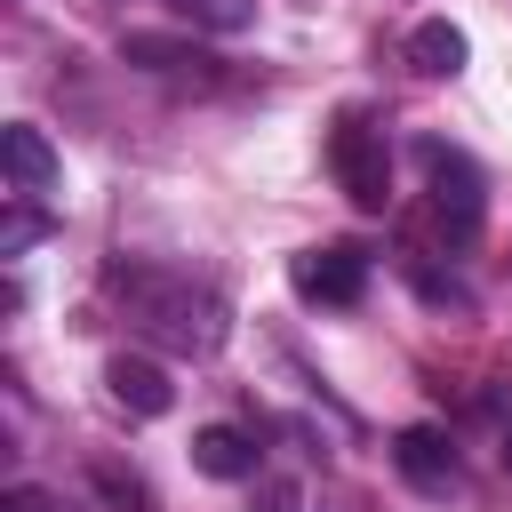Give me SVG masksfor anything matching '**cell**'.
Returning <instances> with one entry per match:
<instances>
[{"label":"cell","mask_w":512,"mask_h":512,"mask_svg":"<svg viewBox=\"0 0 512 512\" xmlns=\"http://www.w3.org/2000/svg\"><path fill=\"white\" fill-rule=\"evenodd\" d=\"M8 512H56V504H48L40 488H16V496H8Z\"/></svg>","instance_id":"4fadbf2b"},{"label":"cell","mask_w":512,"mask_h":512,"mask_svg":"<svg viewBox=\"0 0 512 512\" xmlns=\"http://www.w3.org/2000/svg\"><path fill=\"white\" fill-rule=\"evenodd\" d=\"M128 64H144V72H192V80H216V56H200V48H184V40H152V32H128V48H120Z\"/></svg>","instance_id":"30bf717a"},{"label":"cell","mask_w":512,"mask_h":512,"mask_svg":"<svg viewBox=\"0 0 512 512\" xmlns=\"http://www.w3.org/2000/svg\"><path fill=\"white\" fill-rule=\"evenodd\" d=\"M104 384H112V400H120L128 416H168V400H176V384H168L152 360H136V352H120V360L104 368Z\"/></svg>","instance_id":"ba28073f"},{"label":"cell","mask_w":512,"mask_h":512,"mask_svg":"<svg viewBox=\"0 0 512 512\" xmlns=\"http://www.w3.org/2000/svg\"><path fill=\"white\" fill-rule=\"evenodd\" d=\"M104 288L128 304L136 336H152V344L176 352V360H208V352L224 344V296H216L208 280H192V272H168V264H112Z\"/></svg>","instance_id":"6da1fadb"},{"label":"cell","mask_w":512,"mask_h":512,"mask_svg":"<svg viewBox=\"0 0 512 512\" xmlns=\"http://www.w3.org/2000/svg\"><path fill=\"white\" fill-rule=\"evenodd\" d=\"M264 512H296V488L288 480H264Z\"/></svg>","instance_id":"7c38bea8"},{"label":"cell","mask_w":512,"mask_h":512,"mask_svg":"<svg viewBox=\"0 0 512 512\" xmlns=\"http://www.w3.org/2000/svg\"><path fill=\"white\" fill-rule=\"evenodd\" d=\"M392 464H400V480L424 488V496H448V488H456V448H448L432 424H408L400 448H392Z\"/></svg>","instance_id":"8992f818"},{"label":"cell","mask_w":512,"mask_h":512,"mask_svg":"<svg viewBox=\"0 0 512 512\" xmlns=\"http://www.w3.org/2000/svg\"><path fill=\"white\" fill-rule=\"evenodd\" d=\"M168 8L200 32H248L256 24V0H168Z\"/></svg>","instance_id":"8fae6325"},{"label":"cell","mask_w":512,"mask_h":512,"mask_svg":"<svg viewBox=\"0 0 512 512\" xmlns=\"http://www.w3.org/2000/svg\"><path fill=\"white\" fill-rule=\"evenodd\" d=\"M424 168H432V224L464 248V240L480 232V176H472V160L448 152V144H424Z\"/></svg>","instance_id":"3957f363"},{"label":"cell","mask_w":512,"mask_h":512,"mask_svg":"<svg viewBox=\"0 0 512 512\" xmlns=\"http://www.w3.org/2000/svg\"><path fill=\"white\" fill-rule=\"evenodd\" d=\"M192 464H200L208 480H256L264 448H256L240 424H200V432H192Z\"/></svg>","instance_id":"52a82bcc"},{"label":"cell","mask_w":512,"mask_h":512,"mask_svg":"<svg viewBox=\"0 0 512 512\" xmlns=\"http://www.w3.org/2000/svg\"><path fill=\"white\" fill-rule=\"evenodd\" d=\"M288 280H296L304 304H360V288H368V256L344 248V240H328V248H304V256L288 264Z\"/></svg>","instance_id":"277c9868"},{"label":"cell","mask_w":512,"mask_h":512,"mask_svg":"<svg viewBox=\"0 0 512 512\" xmlns=\"http://www.w3.org/2000/svg\"><path fill=\"white\" fill-rule=\"evenodd\" d=\"M496 456H504V472H512V424H504V448H496Z\"/></svg>","instance_id":"5bb4252c"},{"label":"cell","mask_w":512,"mask_h":512,"mask_svg":"<svg viewBox=\"0 0 512 512\" xmlns=\"http://www.w3.org/2000/svg\"><path fill=\"white\" fill-rule=\"evenodd\" d=\"M0 168H8V192H16V200H40V192L56 184V144H48L32 120H16V128L0 136Z\"/></svg>","instance_id":"5b68a950"},{"label":"cell","mask_w":512,"mask_h":512,"mask_svg":"<svg viewBox=\"0 0 512 512\" xmlns=\"http://www.w3.org/2000/svg\"><path fill=\"white\" fill-rule=\"evenodd\" d=\"M408 64H416L424 80H448V72H464V32H456L448 16H424V24L408 32Z\"/></svg>","instance_id":"9c48e42d"},{"label":"cell","mask_w":512,"mask_h":512,"mask_svg":"<svg viewBox=\"0 0 512 512\" xmlns=\"http://www.w3.org/2000/svg\"><path fill=\"white\" fill-rule=\"evenodd\" d=\"M328 168H336V184H344V200L352 208H384L392 200V152H384V128L376 120H360V112H344L336 120V136H328Z\"/></svg>","instance_id":"7a4b0ae2"}]
</instances>
